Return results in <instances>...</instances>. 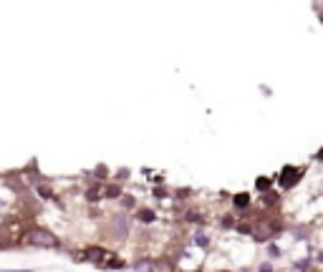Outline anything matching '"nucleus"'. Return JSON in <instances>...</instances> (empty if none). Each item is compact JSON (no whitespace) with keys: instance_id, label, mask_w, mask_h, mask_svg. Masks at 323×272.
Returning a JSON list of instances; mask_svg holds the SVG:
<instances>
[{"instance_id":"obj_1","label":"nucleus","mask_w":323,"mask_h":272,"mask_svg":"<svg viewBox=\"0 0 323 272\" xmlns=\"http://www.w3.org/2000/svg\"><path fill=\"white\" fill-rule=\"evenodd\" d=\"M28 242L31 244H36V247H58V237L56 234H51V232H46V229H33L31 234H28Z\"/></svg>"},{"instance_id":"obj_2","label":"nucleus","mask_w":323,"mask_h":272,"mask_svg":"<svg viewBox=\"0 0 323 272\" xmlns=\"http://www.w3.org/2000/svg\"><path fill=\"white\" fill-rule=\"evenodd\" d=\"M298 179H300V171H298V169H293V166H285V169H283V174H280V184H283V189L295 187V184H298Z\"/></svg>"},{"instance_id":"obj_3","label":"nucleus","mask_w":323,"mask_h":272,"mask_svg":"<svg viewBox=\"0 0 323 272\" xmlns=\"http://www.w3.org/2000/svg\"><path fill=\"white\" fill-rule=\"evenodd\" d=\"M126 217L124 214H116V219H114V232H116V237H124L126 234Z\"/></svg>"},{"instance_id":"obj_4","label":"nucleus","mask_w":323,"mask_h":272,"mask_svg":"<svg viewBox=\"0 0 323 272\" xmlns=\"http://www.w3.org/2000/svg\"><path fill=\"white\" fill-rule=\"evenodd\" d=\"M134 269H136V272H156V264H154L151 259H141V262H136Z\"/></svg>"},{"instance_id":"obj_5","label":"nucleus","mask_w":323,"mask_h":272,"mask_svg":"<svg viewBox=\"0 0 323 272\" xmlns=\"http://www.w3.org/2000/svg\"><path fill=\"white\" fill-rule=\"evenodd\" d=\"M248 202H250L248 194H237V197H235V207H248Z\"/></svg>"},{"instance_id":"obj_6","label":"nucleus","mask_w":323,"mask_h":272,"mask_svg":"<svg viewBox=\"0 0 323 272\" xmlns=\"http://www.w3.org/2000/svg\"><path fill=\"white\" fill-rule=\"evenodd\" d=\"M139 219H141V222H154V212L144 209V212H139Z\"/></svg>"},{"instance_id":"obj_7","label":"nucleus","mask_w":323,"mask_h":272,"mask_svg":"<svg viewBox=\"0 0 323 272\" xmlns=\"http://www.w3.org/2000/svg\"><path fill=\"white\" fill-rule=\"evenodd\" d=\"M255 184H258V189H265V187H268V184H270V182H268V179H258V182H255Z\"/></svg>"},{"instance_id":"obj_8","label":"nucleus","mask_w":323,"mask_h":272,"mask_svg":"<svg viewBox=\"0 0 323 272\" xmlns=\"http://www.w3.org/2000/svg\"><path fill=\"white\" fill-rule=\"evenodd\" d=\"M195 242H197V244H207V237H205V234H197Z\"/></svg>"},{"instance_id":"obj_9","label":"nucleus","mask_w":323,"mask_h":272,"mask_svg":"<svg viewBox=\"0 0 323 272\" xmlns=\"http://www.w3.org/2000/svg\"><path fill=\"white\" fill-rule=\"evenodd\" d=\"M6 244H8V242H6V239H3V237H0V247H6Z\"/></svg>"}]
</instances>
